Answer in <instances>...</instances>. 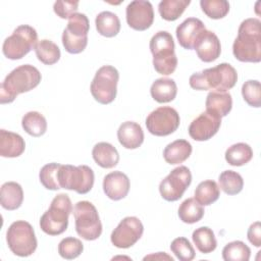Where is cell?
Here are the masks:
<instances>
[{"label": "cell", "mask_w": 261, "mask_h": 261, "mask_svg": "<svg viewBox=\"0 0 261 261\" xmlns=\"http://www.w3.org/2000/svg\"><path fill=\"white\" fill-rule=\"evenodd\" d=\"M62 44L68 53L79 54L86 49L88 45V38H74L63 30Z\"/></svg>", "instance_id": "obj_42"}, {"label": "cell", "mask_w": 261, "mask_h": 261, "mask_svg": "<svg viewBox=\"0 0 261 261\" xmlns=\"http://www.w3.org/2000/svg\"><path fill=\"white\" fill-rule=\"evenodd\" d=\"M238 81V73L229 63L223 62L214 67L206 68L195 72L190 76L189 84L192 89L198 91L215 90L226 92L234 87Z\"/></svg>", "instance_id": "obj_3"}, {"label": "cell", "mask_w": 261, "mask_h": 261, "mask_svg": "<svg viewBox=\"0 0 261 261\" xmlns=\"http://www.w3.org/2000/svg\"><path fill=\"white\" fill-rule=\"evenodd\" d=\"M177 213L182 222L193 224L202 219L205 211L203 206L195 198H188L179 205Z\"/></svg>", "instance_id": "obj_27"}, {"label": "cell", "mask_w": 261, "mask_h": 261, "mask_svg": "<svg viewBox=\"0 0 261 261\" xmlns=\"http://www.w3.org/2000/svg\"><path fill=\"white\" fill-rule=\"evenodd\" d=\"M25 149V143L18 134L0 129V155L6 158L20 156Z\"/></svg>", "instance_id": "obj_20"}, {"label": "cell", "mask_w": 261, "mask_h": 261, "mask_svg": "<svg viewBox=\"0 0 261 261\" xmlns=\"http://www.w3.org/2000/svg\"><path fill=\"white\" fill-rule=\"evenodd\" d=\"M220 124L221 117L206 110L191 122L189 135L195 141H207L217 134Z\"/></svg>", "instance_id": "obj_15"}, {"label": "cell", "mask_w": 261, "mask_h": 261, "mask_svg": "<svg viewBox=\"0 0 261 261\" xmlns=\"http://www.w3.org/2000/svg\"><path fill=\"white\" fill-rule=\"evenodd\" d=\"M170 250L180 261H192L196 256L192 244L184 237L174 239L170 244Z\"/></svg>", "instance_id": "obj_41"}, {"label": "cell", "mask_w": 261, "mask_h": 261, "mask_svg": "<svg viewBox=\"0 0 261 261\" xmlns=\"http://www.w3.org/2000/svg\"><path fill=\"white\" fill-rule=\"evenodd\" d=\"M97 32L106 38L115 37L120 31V20L118 16L111 11L100 12L95 19Z\"/></svg>", "instance_id": "obj_26"}, {"label": "cell", "mask_w": 261, "mask_h": 261, "mask_svg": "<svg viewBox=\"0 0 261 261\" xmlns=\"http://www.w3.org/2000/svg\"><path fill=\"white\" fill-rule=\"evenodd\" d=\"M232 53L241 62L261 61V21L258 18H247L241 22Z\"/></svg>", "instance_id": "obj_1"}, {"label": "cell", "mask_w": 261, "mask_h": 261, "mask_svg": "<svg viewBox=\"0 0 261 261\" xmlns=\"http://www.w3.org/2000/svg\"><path fill=\"white\" fill-rule=\"evenodd\" d=\"M126 22L135 31H146L154 21V10L151 2L145 0L132 1L125 9Z\"/></svg>", "instance_id": "obj_14"}, {"label": "cell", "mask_w": 261, "mask_h": 261, "mask_svg": "<svg viewBox=\"0 0 261 261\" xmlns=\"http://www.w3.org/2000/svg\"><path fill=\"white\" fill-rule=\"evenodd\" d=\"M21 126L32 137H41L47 130V121L43 114L38 111H30L22 116Z\"/></svg>", "instance_id": "obj_30"}, {"label": "cell", "mask_w": 261, "mask_h": 261, "mask_svg": "<svg viewBox=\"0 0 261 261\" xmlns=\"http://www.w3.org/2000/svg\"><path fill=\"white\" fill-rule=\"evenodd\" d=\"M224 156L228 164L232 166H242L252 160L253 150L246 143H237L227 148Z\"/></svg>", "instance_id": "obj_28"}, {"label": "cell", "mask_w": 261, "mask_h": 261, "mask_svg": "<svg viewBox=\"0 0 261 261\" xmlns=\"http://www.w3.org/2000/svg\"><path fill=\"white\" fill-rule=\"evenodd\" d=\"M94 180V171L87 165H60L58 171V181L61 189L74 191L77 194L85 195L92 190Z\"/></svg>", "instance_id": "obj_9"}, {"label": "cell", "mask_w": 261, "mask_h": 261, "mask_svg": "<svg viewBox=\"0 0 261 261\" xmlns=\"http://www.w3.org/2000/svg\"><path fill=\"white\" fill-rule=\"evenodd\" d=\"M76 233L86 241H95L102 233V223L96 207L89 201H80L73 207Z\"/></svg>", "instance_id": "obj_8"}, {"label": "cell", "mask_w": 261, "mask_h": 261, "mask_svg": "<svg viewBox=\"0 0 261 261\" xmlns=\"http://www.w3.org/2000/svg\"><path fill=\"white\" fill-rule=\"evenodd\" d=\"M118 70L112 65H103L95 73L90 91L93 98L100 104L106 105L114 101L117 94Z\"/></svg>", "instance_id": "obj_10"}, {"label": "cell", "mask_w": 261, "mask_h": 261, "mask_svg": "<svg viewBox=\"0 0 261 261\" xmlns=\"http://www.w3.org/2000/svg\"><path fill=\"white\" fill-rule=\"evenodd\" d=\"M251 256V249L242 241H233L222 249L224 261H248Z\"/></svg>", "instance_id": "obj_35"}, {"label": "cell", "mask_w": 261, "mask_h": 261, "mask_svg": "<svg viewBox=\"0 0 261 261\" xmlns=\"http://www.w3.org/2000/svg\"><path fill=\"white\" fill-rule=\"evenodd\" d=\"M247 237L249 242L255 247L259 248L261 246V224L259 221H256L250 225Z\"/></svg>", "instance_id": "obj_44"}, {"label": "cell", "mask_w": 261, "mask_h": 261, "mask_svg": "<svg viewBox=\"0 0 261 261\" xmlns=\"http://www.w3.org/2000/svg\"><path fill=\"white\" fill-rule=\"evenodd\" d=\"M9 250L16 256L28 257L37 249V238L33 226L24 220H16L10 224L6 232Z\"/></svg>", "instance_id": "obj_6"}, {"label": "cell", "mask_w": 261, "mask_h": 261, "mask_svg": "<svg viewBox=\"0 0 261 261\" xmlns=\"http://www.w3.org/2000/svg\"><path fill=\"white\" fill-rule=\"evenodd\" d=\"M242 96L246 103L252 107L261 106V86L256 80H249L242 86Z\"/></svg>", "instance_id": "obj_40"}, {"label": "cell", "mask_w": 261, "mask_h": 261, "mask_svg": "<svg viewBox=\"0 0 261 261\" xmlns=\"http://www.w3.org/2000/svg\"><path fill=\"white\" fill-rule=\"evenodd\" d=\"M74 38H88L90 22L86 14L75 12L68 18L67 27L64 29Z\"/></svg>", "instance_id": "obj_36"}, {"label": "cell", "mask_w": 261, "mask_h": 261, "mask_svg": "<svg viewBox=\"0 0 261 261\" xmlns=\"http://www.w3.org/2000/svg\"><path fill=\"white\" fill-rule=\"evenodd\" d=\"M59 163H48L44 165L39 173V178L40 182L46 188L47 190L51 191H56L61 189L59 181H58V171L60 168Z\"/></svg>", "instance_id": "obj_37"}, {"label": "cell", "mask_w": 261, "mask_h": 261, "mask_svg": "<svg viewBox=\"0 0 261 261\" xmlns=\"http://www.w3.org/2000/svg\"><path fill=\"white\" fill-rule=\"evenodd\" d=\"M190 3V0H162L158 4V11L163 19L174 21L184 13Z\"/></svg>", "instance_id": "obj_33"}, {"label": "cell", "mask_w": 261, "mask_h": 261, "mask_svg": "<svg viewBox=\"0 0 261 261\" xmlns=\"http://www.w3.org/2000/svg\"><path fill=\"white\" fill-rule=\"evenodd\" d=\"M152 98L158 103H168L175 99L177 86L172 79L160 77L153 82L150 88Z\"/></svg>", "instance_id": "obj_24"}, {"label": "cell", "mask_w": 261, "mask_h": 261, "mask_svg": "<svg viewBox=\"0 0 261 261\" xmlns=\"http://www.w3.org/2000/svg\"><path fill=\"white\" fill-rule=\"evenodd\" d=\"M180 123L178 112L169 106H161L153 110L146 118V126L150 134L165 137L174 133Z\"/></svg>", "instance_id": "obj_11"}, {"label": "cell", "mask_w": 261, "mask_h": 261, "mask_svg": "<svg viewBox=\"0 0 261 261\" xmlns=\"http://www.w3.org/2000/svg\"><path fill=\"white\" fill-rule=\"evenodd\" d=\"M205 30V24L201 19L196 17H189L185 19L180 24H178L175 31L178 44L185 49H194L199 37Z\"/></svg>", "instance_id": "obj_16"}, {"label": "cell", "mask_w": 261, "mask_h": 261, "mask_svg": "<svg viewBox=\"0 0 261 261\" xmlns=\"http://www.w3.org/2000/svg\"><path fill=\"white\" fill-rule=\"evenodd\" d=\"M147 259H158V260H170V261H173V258L169 255H167L166 253H162V252H158L156 254H151V255H148L146 257H144V260H147Z\"/></svg>", "instance_id": "obj_45"}, {"label": "cell", "mask_w": 261, "mask_h": 261, "mask_svg": "<svg viewBox=\"0 0 261 261\" xmlns=\"http://www.w3.org/2000/svg\"><path fill=\"white\" fill-rule=\"evenodd\" d=\"M192 150V145L187 140H175L164 148L163 158L168 164H180L191 156Z\"/></svg>", "instance_id": "obj_25"}, {"label": "cell", "mask_w": 261, "mask_h": 261, "mask_svg": "<svg viewBox=\"0 0 261 261\" xmlns=\"http://www.w3.org/2000/svg\"><path fill=\"white\" fill-rule=\"evenodd\" d=\"M194 50H196L200 60L212 62L220 56L221 44L218 37L213 32L205 30L199 37Z\"/></svg>", "instance_id": "obj_18"}, {"label": "cell", "mask_w": 261, "mask_h": 261, "mask_svg": "<svg viewBox=\"0 0 261 261\" xmlns=\"http://www.w3.org/2000/svg\"><path fill=\"white\" fill-rule=\"evenodd\" d=\"M117 139L125 149H137L144 142V132L139 123L124 121L117 129Z\"/></svg>", "instance_id": "obj_19"}, {"label": "cell", "mask_w": 261, "mask_h": 261, "mask_svg": "<svg viewBox=\"0 0 261 261\" xmlns=\"http://www.w3.org/2000/svg\"><path fill=\"white\" fill-rule=\"evenodd\" d=\"M94 161L102 168H113L119 161V154L116 148L107 143L100 142L96 144L92 150Z\"/></svg>", "instance_id": "obj_23"}, {"label": "cell", "mask_w": 261, "mask_h": 261, "mask_svg": "<svg viewBox=\"0 0 261 261\" xmlns=\"http://www.w3.org/2000/svg\"><path fill=\"white\" fill-rule=\"evenodd\" d=\"M38 43L37 31L28 24L18 25L7 37L2 46V51L5 57L11 60H17L24 57L31 50L35 49Z\"/></svg>", "instance_id": "obj_7"}, {"label": "cell", "mask_w": 261, "mask_h": 261, "mask_svg": "<svg viewBox=\"0 0 261 261\" xmlns=\"http://www.w3.org/2000/svg\"><path fill=\"white\" fill-rule=\"evenodd\" d=\"M219 188L226 195H237L244 187V179L242 175L233 170H224L220 173L218 177Z\"/></svg>", "instance_id": "obj_34"}, {"label": "cell", "mask_w": 261, "mask_h": 261, "mask_svg": "<svg viewBox=\"0 0 261 261\" xmlns=\"http://www.w3.org/2000/svg\"><path fill=\"white\" fill-rule=\"evenodd\" d=\"M144 226L136 216L124 217L113 229L110 236L112 245L119 249L133 247L143 236Z\"/></svg>", "instance_id": "obj_13"}, {"label": "cell", "mask_w": 261, "mask_h": 261, "mask_svg": "<svg viewBox=\"0 0 261 261\" xmlns=\"http://www.w3.org/2000/svg\"><path fill=\"white\" fill-rule=\"evenodd\" d=\"M73 211L71 200L66 194H58L50 204L49 209L40 218L41 229L49 236L63 233L68 225V217Z\"/></svg>", "instance_id": "obj_4"}, {"label": "cell", "mask_w": 261, "mask_h": 261, "mask_svg": "<svg viewBox=\"0 0 261 261\" xmlns=\"http://www.w3.org/2000/svg\"><path fill=\"white\" fill-rule=\"evenodd\" d=\"M84 251V244L81 240L67 237L60 241L58 245V253L59 255L67 260H72L79 257Z\"/></svg>", "instance_id": "obj_39"}, {"label": "cell", "mask_w": 261, "mask_h": 261, "mask_svg": "<svg viewBox=\"0 0 261 261\" xmlns=\"http://www.w3.org/2000/svg\"><path fill=\"white\" fill-rule=\"evenodd\" d=\"M79 9V1H56L53 5V10L60 18H69Z\"/></svg>", "instance_id": "obj_43"}, {"label": "cell", "mask_w": 261, "mask_h": 261, "mask_svg": "<svg viewBox=\"0 0 261 261\" xmlns=\"http://www.w3.org/2000/svg\"><path fill=\"white\" fill-rule=\"evenodd\" d=\"M23 201V191L19 184L7 181L1 186L0 203L1 206L9 211L18 209Z\"/></svg>", "instance_id": "obj_21"}, {"label": "cell", "mask_w": 261, "mask_h": 261, "mask_svg": "<svg viewBox=\"0 0 261 261\" xmlns=\"http://www.w3.org/2000/svg\"><path fill=\"white\" fill-rule=\"evenodd\" d=\"M129 178L121 171H112L104 176L103 191L105 195L113 201L125 198L129 192Z\"/></svg>", "instance_id": "obj_17"}, {"label": "cell", "mask_w": 261, "mask_h": 261, "mask_svg": "<svg viewBox=\"0 0 261 261\" xmlns=\"http://www.w3.org/2000/svg\"><path fill=\"white\" fill-rule=\"evenodd\" d=\"M206 110L220 117L226 116L232 108V98L228 92H209L206 98Z\"/></svg>", "instance_id": "obj_22"}, {"label": "cell", "mask_w": 261, "mask_h": 261, "mask_svg": "<svg viewBox=\"0 0 261 261\" xmlns=\"http://www.w3.org/2000/svg\"><path fill=\"white\" fill-rule=\"evenodd\" d=\"M202 11L212 19H220L229 11V3L225 0H201Z\"/></svg>", "instance_id": "obj_38"}, {"label": "cell", "mask_w": 261, "mask_h": 261, "mask_svg": "<svg viewBox=\"0 0 261 261\" xmlns=\"http://www.w3.org/2000/svg\"><path fill=\"white\" fill-rule=\"evenodd\" d=\"M192 240L197 249L203 254L213 252L217 247V241L213 230L208 226L196 228L192 233Z\"/></svg>", "instance_id": "obj_29"}, {"label": "cell", "mask_w": 261, "mask_h": 261, "mask_svg": "<svg viewBox=\"0 0 261 261\" xmlns=\"http://www.w3.org/2000/svg\"><path fill=\"white\" fill-rule=\"evenodd\" d=\"M149 46L155 70L162 75L173 73L177 66V57L172 36L166 31H159L151 38Z\"/></svg>", "instance_id": "obj_5"}, {"label": "cell", "mask_w": 261, "mask_h": 261, "mask_svg": "<svg viewBox=\"0 0 261 261\" xmlns=\"http://www.w3.org/2000/svg\"><path fill=\"white\" fill-rule=\"evenodd\" d=\"M192 182V173L187 166L180 165L172 169L169 174L161 180L159 192L161 197L168 201L174 202L179 200L186 190Z\"/></svg>", "instance_id": "obj_12"}, {"label": "cell", "mask_w": 261, "mask_h": 261, "mask_svg": "<svg viewBox=\"0 0 261 261\" xmlns=\"http://www.w3.org/2000/svg\"><path fill=\"white\" fill-rule=\"evenodd\" d=\"M39 69L31 64L19 65L11 70L0 85V103H11L16 96L35 89L41 82Z\"/></svg>", "instance_id": "obj_2"}, {"label": "cell", "mask_w": 261, "mask_h": 261, "mask_svg": "<svg viewBox=\"0 0 261 261\" xmlns=\"http://www.w3.org/2000/svg\"><path fill=\"white\" fill-rule=\"evenodd\" d=\"M220 196V190L216 181L207 179L201 181L195 190V199L202 205L208 206L216 202Z\"/></svg>", "instance_id": "obj_32"}, {"label": "cell", "mask_w": 261, "mask_h": 261, "mask_svg": "<svg viewBox=\"0 0 261 261\" xmlns=\"http://www.w3.org/2000/svg\"><path fill=\"white\" fill-rule=\"evenodd\" d=\"M35 53L39 61L46 65H53L60 59V49L52 41L44 39L37 43Z\"/></svg>", "instance_id": "obj_31"}]
</instances>
